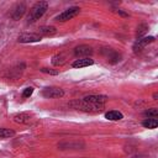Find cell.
I'll return each instance as SVG.
<instances>
[{"label":"cell","mask_w":158,"mask_h":158,"mask_svg":"<svg viewBox=\"0 0 158 158\" xmlns=\"http://www.w3.org/2000/svg\"><path fill=\"white\" fill-rule=\"evenodd\" d=\"M73 109L79 110V111H84V112H91V114H96V112H101L105 107V105L101 104H93V102H88L84 99L80 100H74L69 104Z\"/></svg>","instance_id":"cell-1"},{"label":"cell","mask_w":158,"mask_h":158,"mask_svg":"<svg viewBox=\"0 0 158 158\" xmlns=\"http://www.w3.org/2000/svg\"><path fill=\"white\" fill-rule=\"evenodd\" d=\"M47 9H48V2L47 1H38V2H36L30 9V12L27 15V23H33L37 20H40L44 15Z\"/></svg>","instance_id":"cell-2"},{"label":"cell","mask_w":158,"mask_h":158,"mask_svg":"<svg viewBox=\"0 0 158 158\" xmlns=\"http://www.w3.org/2000/svg\"><path fill=\"white\" fill-rule=\"evenodd\" d=\"M79 12H80V7H78V6H72V7L67 9V10H64L62 14H59V15L56 17V21H58V22H65V21H68V20H70V19L78 16Z\"/></svg>","instance_id":"cell-3"},{"label":"cell","mask_w":158,"mask_h":158,"mask_svg":"<svg viewBox=\"0 0 158 158\" xmlns=\"http://www.w3.org/2000/svg\"><path fill=\"white\" fill-rule=\"evenodd\" d=\"M64 95L63 89L60 88H56V86H51V88H44L42 90V96L47 98V99H56V98H62Z\"/></svg>","instance_id":"cell-4"},{"label":"cell","mask_w":158,"mask_h":158,"mask_svg":"<svg viewBox=\"0 0 158 158\" xmlns=\"http://www.w3.org/2000/svg\"><path fill=\"white\" fill-rule=\"evenodd\" d=\"M154 37L153 36H148V37H142V38H138V40H136V42H135V44H133V52L135 53H138V52H141L147 44H149V43H152V42H154Z\"/></svg>","instance_id":"cell-5"},{"label":"cell","mask_w":158,"mask_h":158,"mask_svg":"<svg viewBox=\"0 0 158 158\" xmlns=\"http://www.w3.org/2000/svg\"><path fill=\"white\" fill-rule=\"evenodd\" d=\"M74 54L78 58H89V56L93 54V48L88 44H80V46L75 47Z\"/></svg>","instance_id":"cell-6"},{"label":"cell","mask_w":158,"mask_h":158,"mask_svg":"<svg viewBox=\"0 0 158 158\" xmlns=\"http://www.w3.org/2000/svg\"><path fill=\"white\" fill-rule=\"evenodd\" d=\"M42 40L41 35L38 33H21L17 38L20 43H32V42H40Z\"/></svg>","instance_id":"cell-7"},{"label":"cell","mask_w":158,"mask_h":158,"mask_svg":"<svg viewBox=\"0 0 158 158\" xmlns=\"http://www.w3.org/2000/svg\"><path fill=\"white\" fill-rule=\"evenodd\" d=\"M26 10H27L26 4H25V2H19V4L14 7L12 14H11V17H12L14 20H20V19L23 16V14L26 12Z\"/></svg>","instance_id":"cell-8"},{"label":"cell","mask_w":158,"mask_h":158,"mask_svg":"<svg viewBox=\"0 0 158 158\" xmlns=\"http://www.w3.org/2000/svg\"><path fill=\"white\" fill-rule=\"evenodd\" d=\"M102 54L105 56L106 60L110 62V63H116V62L120 59L118 53H116V52H115L114 49H111V48H104V49H102Z\"/></svg>","instance_id":"cell-9"},{"label":"cell","mask_w":158,"mask_h":158,"mask_svg":"<svg viewBox=\"0 0 158 158\" xmlns=\"http://www.w3.org/2000/svg\"><path fill=\"white\" fill-rule=\"evenodd\" d=\"M85 101L88 102H93V104H101V105H105L106 100H107V96L105 95H88L85 98H83Z\"/></svg>","instance_id":"cell-10"},{"label":"cell","mask_w":158,"mask_h":158,"mask_svg":"<svg viewBox=\"0 0 158 158\" xmlns=\"http://www.w3.org/2000/svg\"><path fill=\"white\" fill-rule=\"evenodd\" d=\"M58 147H59L60 149H68L69 147L77 149V148H80V147L83 148V147H84V143H83V142H79V141H70V142H69V141H65V142L59 143Z\"/></svg>","instance_id":"cell-11"},{"label":"cell","mask_w":158,"mask_h":158,"mask_svg":"<svg viewBox=\"0 0 158 158\" xmlns=\"http://www.w3.org/2000/svg\"><path fill=\"white\" fill-rule=\"evenodd\" d=\"M31 118H32V116L27 112H20V114L14 115V121L17 123H30Z\"/></svg>","instance_id":"cell-12"},{"label":"cell","mask_w":158,"mask_h":158,"mask_svg":"<svg viewBox=\"0 0 158 158\" xmlns=\"http://www.w3.org/2000/svg\"><path fill=\"white\" fill-rule=\"evenodd\" d=\"M93 64H94V60L91 58H79L75 62H73L72 65L74 68H84V67H89V65H93Z\"/></svg>","instance_id":"cell-13"},{"label":"cell","mask_w":158,"mask_h":158,"mask_svg":"<svg viewBox=\"0 0 158 158\" xmlns=\"http://www.w3.org/2000/svg\"><path fill=\"white\" fill-rule=\"evenodd\" d=\"M105 117L110 121H118L121 118H123V115L120 112V111H116V110H111V111H107L105 114Z\"/></svg>","instance_id":"cell-14"},{"label":"cell","mask_w":158,"mask_h":158,"mask_svg":"<svg viewBox=\"0 0 158 158\" xmlns=\"http://www.w3.org/2000/svg\"><path fill=\"white\" fill-rule=\"evenodd\" d=\"M40 33L43 36H53L57 33V28L54 26H42L40 27Z\"/></svg>","instance_id":"cell-15"},{"label":"cell","mask_w":158,"mask_h":158,"mask_svg":"<svg viewBox=\"0 0 158 158\" xmlns=\"http://www.w3.org/2000/svg\"><path fill=\"white\" fill-rule=\"evenodd\" d=\"M148 30H149V27H148L147 23H141V25H138L137 31H136V37H137V40L144 37V35L148 32Z\"/></svg>","instance_id":"cell-16"},{"label":"cell","mask_w":158,"mask_h":158,"mask_svg":"<svg viewBox=\"0 0 158 158\" xmlns=\"http://www.w3.org/2000/svg\"><path fill=\"white\" fill-rule=\"evenodd\" d=\"M64 63H65V57H64V54H56V56H53V58H52V64H53V65L60 67V65H63Z\"/></svg>","instance_id":"cell-17"},{"label":"cell","mask_w":158,"mask_h":158,"mask_svg":"<svg viewBox=\"0 0 158 158\" xmlns=\"http://www.w3.org/2000/svg\"><path fill=\"white\" fill-rule=\"evenodd\" d=\"M142 125L146 128H156L158 126V121H157V118H146L142 122Z\"/></svg>","instance_id":"cell-18"},{"label":"cell","mask_w":158,"mask_h":158,"mask_svg":"<svg viewBox=\"0 0 158 158\" xmlns=\"http://www.w3.org/2000/svg\"><path fill=\"white\" fill-rule=\"evenodd\" d=\"M12 136H15V131L10 128H4V127L0 128V138H9Z\"/></svg>","instance_id":"cell-19"},{"label":"cell","mask_w":158,"mask_h":158,"mask_svg":"<svg viewBox=\"0 0 158 158\" xmlns=\"http://www.w3.org/2000/svg\"><path fill=\"white\" fill-rule=\"evenodd\" d=\"M144 116H147L148 118H156L158 116V110L156 107H152V109H148L144 111Z\"/></svg>","instance_id":"cell-20"},{"label":"cell","mask_w":158,"mask_h":158,"mask_svg":"<svg viewBox=\"0 0 158 158\" xmlns=\"http://www.w3.org/2000/svg\"><path fill=\"white\" fill-rule=\"evenodd\" d=\"M32 93H33V88H26L25 90H23V93H22V98H28V96H31L32 95Z\"/></svg>","instance_id":"cell-21"},{"label":"cell","mask_w":158,"mask_h":158,"mask_svg":"<svg viewBox=\"0 0 158 158\" xmlns=\"http://www.w3.org/2000/svg\"><path fill=\"white\" fill-rule=\"evenodd\" d=\"M41 72L47 73V74H52V75H57L58 74V70H53V69H49V68H41Z\"/></svg>","instance_id":"cell-22"},{"label":"cell","mask_w":158,"mask_h":158,"mask_svg":"<svg viewBox=\"0 0 158 158\" xmlns=\"http://www.w3.org/2000/svg\"><path fill=\"white\" fill-rule=\"evenodd\" d=\"M157 98H158V94H157V93H154V94H153V99H154V100H157Z\"/></svg>","instance_id":"cell-23"}]
</instances>
